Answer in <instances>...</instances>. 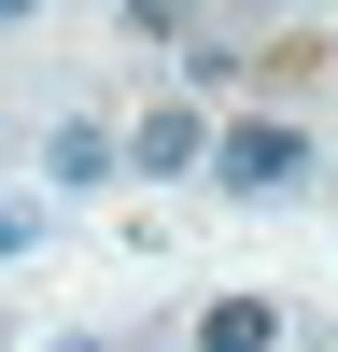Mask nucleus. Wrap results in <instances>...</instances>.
I'll return each instance as SVG.
<instances>
[{
    "label": "nucleus",
    "instance_id": "1",
    "mask_svg": "<svg viewBox=\"0 0 338 352\" xmlns=\"http://www.w3.org/2000/svg\"><path fill=\"white\" fill-rule=\"evenodd\" d=\"M212 169H225V197H296V184H310V141L254 113V127H225V141H212Z\"/></svg>",
    "mask_w": 338,
    "mask_h": 352
},
{
    "label": "nucleus",
    "instance_id": "2",
    "mask_svg": "<svg viewBox=\"0 0 338 352\" xmlns=\"http://www.w3.org/2000/svg\"><path fill=\"white\" fill-rule=\"evenodd\" d=\"M197 352H282V310H268V296H212Z\"/></svg>",
    "mask_w": 338,
    "mask_h": 352
},
{
    "label": "nucleus",
    "instance_id": "3",
    "mask_svg": "<svg viewBox=\"0 0 338 352\" xmlns=\"http://www.w3.org/2000/svg\"><path fill=\"white\" fill-rule=\"evenodd\" d=\"M212 141H197V113H141L127 127V169H197Z\"/></svg>",
    "mask_w": 338,
    "mask_h": 352
},
{
    "label": "nucleus",
    "instance_id": "4",
    "mask_svg": "<svg viewBox=\"0 0 338 352\" xmlns=\"http://www.w3.org/2000/svg\"><path fill=\"white\" fill-rule=\"evenodd\" d=\"M56 184H113V127H56Z\"/></svg>",
    "mask_w": 338,
    "mask_h": 352
},
{
    "label": "nucleus",
    "instance_id": "5",
    "mask_svg": "<svg viewBox=\"0 0 338 352\" xmlns=\"http://www.w3.org/2000/svg\"><path fill=\"white\" fill-rule=\"evenodd\" d=\"M0 352H14V338H0Z\"/></svg>",
    "mask_w": 338,
    "mask_h": 352
}]
</instances>
